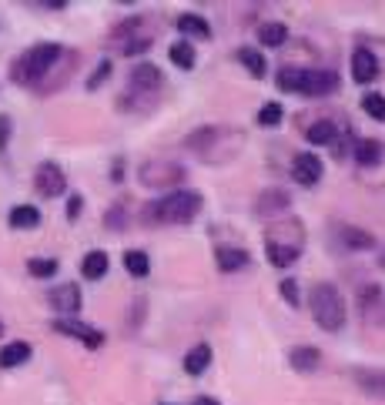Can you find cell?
Wrapping results in <instances>:
<instances>
[{
	"label": "cell",
	"mask_w": 385,
	"mask_h": 405,
	"mask_svg": "<svg viewBox=\"0 0 385 405\" xmlns=\"http://www.w3.org/2000/svg\"><path fill=\"white\" fill-rule=\"evenodd\" d=\"M184 148L205 164H228L245 148V134L231 124H205L184 138Z\"/></svg>",
	"instance_id": "6da1fadb"
},
{
	"label": "cell",
	"mask_w": 385,
	"mask_h": 405,
	"mask_svg": "<svg viewBox=\"0 0 385 405\" xmlns=\"http://www.w3.org/2000/svg\"><path fill=\"white\" fill-rule=\"evenodd\" d=\"M205 208L201 191H191V188H178V191H168L161 198H154L141 208V221L144 225H188L198 218V211Z\"/></svg>",
	"instance_id": "7a4b0ae2"
},
{
	"label": "cell",
	"mask_w": 385,
	"mask_h": 405,
	"mask_svg": "<svg viewBox=\"0 0 385 405\" xmlns=\"http://www.w3.org/2000/svg\"><path fill=\"white\" fill-rule=\"evenodd\" d=\"M305 252V225L298 218H275L265 231V258L275 268H292Z\"/></svg>",
	"instance_id": "3957f363"
},
{
	"label": "cell",
	"mask_w": 385,
	"mask_h": 405,
	"mask_svg": "<svg viewBox=\"0 0 385 405\" xmlns=\"http://www.w3.org/2000/svg\"><path fill=\"white\" fill-rule=\"evenodd\" d=\"M161 94H164V74H161V67H154L151 61H141V64H134L128 74V94L121 98V107L124 111H151L157 107L161 101Z\"/></svg>",
	"instance_id": "277c9868"
},
{
	"label": "cell",
	"mask_w": 385,
	"mask_h": 405,
	"mask_svg": "<svg viewBox=\"0 0 385 405\" xmlns=\"http://www.w3.org/2000/svg\"><path fill=\"white\" fill-rule=\"evenodd\" d=\"M64 47L60 44H34L30 51H24L14 64H10V80L21 87H41V80L51 74V67L60 61Z\"/></svg>",
	"instance_id": "5b68a950"
},
{
	"label": "cell",
	"mask_w": 385,
	"mask_h": 405,
	"mask_svg": "<svg viewBox=\"0 0 385 405\" xmlns=\"http://www.w3.org/2000/svg\"><path fill=\"white\" fill-rule=\"evenodd\" d=\"M278 87L288 94H305V98H329L338 91V74L332 67H318V71H305V67H282L278 71Z\"/></svg>",
	"instance_id": "8992f818"
},
{
	"label": "cell",
	"mask_w": 385,
	"mask_h": 405,
	"mask_svg": "<svg viewBox=\"0 0 385 405\" xmlns=\"http://www.w3.org/2000/svg\"><path fill=\"white\" fill-rule=\"evenodd\" d=\"M308 308H311V318L315 325L325 331H342L345 329V318H349V308H345V298L342 292L335 288L332 281H318L308 295Z\"/></svg>",
	"instance_id": "52a82bcc"
},
{
	"label": "cell",
	"mask_w": 385,
	"mask_h": 405,
	"mask_svg": "<svg viewBox=\"0 0 385 405\" xmlns=\"http://www.w3.org/2000/svg\"><path fill=\"white\" fill-rule=\"evenodd\" d=\"M107 44H111V47H118L124 57H138V54H144L154 44L151 17L138 14V17H128V21L114 24L111 37H107Z\"/></svg>",
	"instance_id": "ba28073f"
},
{
	"label": "cell",
	"mask_w": 385,
	"mask_h": 405,
	"mask_svg": "<svg viewBox=\"0 0 385 405\" xmlns=\"http://www.w3.org/2000/svg\"><path fill=\"white\" fill-rule=\"evenodd\" d=\"M184 177H188V171L181 168L178 161H164V157L144 161V164L138 168V181H141V188H148V191H175Z\"/></svg>",
	"instance_id": "9c48e42d"
},
{
	"label": "cell",
	"mask_w": 385,
	"mask_h": 405,
	"mask_svg": "<svg viewBox=\"0 0 385 405\" xmlns=\"http://www.w3.org/2000/svg\"><path fill=\"white\" fill-rule=\"evenodd\" d=\"M332 245H335V252H368V248H375V238H372L365 228L345 225V221H335L332 225Z\"/></svg>",
	"instance_id": "30bf717a"
},
{
	"label": "cell",
	"mask_w": 385,
	"mask_h": 405,
	"mask_svg": "<svg viewBox=\"0 0 385 405\" xmlns=\"http://www.w3.org/2000/svg\"><path fill=\"white\" fill-rule=\"evenodd\" d=\"M34 188H37L41 198H60V195L67 191V177H64V171H60L54 161H44V164L34 171Z\"/></svg>",
	"instance_id": "8fae6325"
},
{
	"label": "cell",
	"mask_w": 385,
	"mask_h": 405,
	"mask_svg": "<svg viewBox=\"0 0 385 405\" xmlns=\"http://www.w3.org/2000/svg\"><path fill=\"white\" fill-rule=\"evenodd\" d=\"M325 175V161L318 157V154H295V161H292V177H295V184H302V188H315L318 181Z\"/></svg>",
	"instance_id": "7c38bea8"
},
{
	"label": "cell",
	"mask_w": 385,
	"mask_h": 405,
	"mask_svg": "<svg viewBox=\"0 0 385 405\" xmlns=\"http://www.w3.org/2000/svg\"><path fill=\"white\" fill-rule=\"evenodd\" d=\"M47 305H51L60 318H74L77 311H80V288H77L74 281H64V285H57V288L47 292Z\"/></svg>",
	"instance_id": "4fadbf2b"
},
{
	"label": "cell",
	"mask_w": 385,
	"mask_h": 405,
	"mask_svg": "<svg viewBox=\"0 0 385 405\" xmlns=\"http://www.w3.org/2000/svg\"><path fill=\"white\" fill-rule=\"evenodd\" d=\"M57 335H67V338H77V342H84L87 349H101L104 345V335L98 329H91V325H84V322H77V318H54L51 325Z\"/></svg>",
	"instance_id": "5bb4252c"
},
{
	"label": "cell",
	"mask_w": 385,
	"mask_h": 405,
	"mask_svg": "<svg viewBox=\"0 0 385 405\" xmlns=\"http://www.w3.org/2000/svg\"><path fill=\"white\" fill-rule=\"evenodd\" d=\"M77 71V51H64L60 54V61L51 67V74L41 80V87H37V94H54V91H60L64 84H67V77Z\"/></svg>",
	"instance_id": "9a60e30c"
},
{
	"label": "cell",
	"mask_w": 385,
	"mask_h": 405,
	"mask_svg": "<svg viewBox=\"0 0 385 405\" xmlns=\"http://www.w3.org/2000/svg\"><path fill=\"white\" fill-rule=\"evenodd\" d=\"M288 204H292V195L282 191V188H268V191H261L255 201V215L258 218H265V221H275L282 211H288Z\"/></svg>",
	"instance_id": "2e32d148"
},
{
	"label": "cell",
	"mask_w": 385,
	"mask_h": 405,
	"mask_svg": "<svg viewBox=\"0 0 385 405\" xmlns=\"http://www.w3.org/2000/svg\"><path fill=\"white\" fill-rule=\"evenodd\" d=\"M379 71H382V64H379L372 47H355L352 51V80L355 84H372L379 77Z\"/></svg>",
	"instance_id": "e0dca14e"
},
{
	"label": "cell",
	"mask_w": 385,
	"mask_h": 405,
	"mask_svg": "<svg viewBox=\"0 0 385 405\" xmlns=\"http://www.w3.org/2000/svg\"><path fill=\"white\" fill-rule=\"evenodd\" d=\"M214 265H218L221 275H234V272H241V268L252 265V254L245 252V248H218L214 252Z\"/></svg>",
	"instance_id": "ac0fdd59"
},
{
	"label": "cell",
	"mask_w": 385,
	"mask_h": 405,
	"mask_svg": "<svg viewBox=\"0 0 385 405\" xmlns=\"http://www.w3.org/2000/svg\"><path fill=\"white\" fill-rule=\"evenodd\" d=\"M352 379L365 395L372 399H385V369H355Z\"/></svg>",
	"instance_id": "d6986e66"
},
{
	"label": "cell",
	"mask_w": 385,
	"mask_h": 405,
	"mask_svg": "<svg viewBox=\"0 0 385 405\" xmlns=\"http://www.w3.org/2000/svg\"><path fill=\"white\" fill-rule=\"evenodd\" d=\"M288 365H292L295 372L308 375V372H315V369L322 365V352H318L315 345H295V349L288 352Z\"/></svg>",
	"instance_id": "ffe728a7"
},
{
	"label": "cell",
	"mask_w": 385,
	"mask_h": 405,
	"mask_svg": "<svg viewBox=\"0 0 385 405\" xmlns=\"http://www.w3.org/2000/svg\"><path fill=\"white\" fill-rule=\"evenodd\" d=\"M352 154H355V164L359 168H375V164H382V141H375V138H359L355 141V148H352Z\"/></svg>",
	"instance_id": "44dd1931"
},
{
	"label": "cell",
	"mask_w": 385,
	"mask_h": 405,
	"mask_svg": "<svg viewBox=\"0 0 385 405\" xmlns=\"http://www.w3.org/2000/svg\"><path fill=\"white\" fill-rule=\"evenodd\" d=\"M305 138H308V144H315V148H335V141H338V127H335L329 118H322V121L308 124Z\"/></svg>",
	"instance_id": "7402d4cb"
},
{
	"label": "cell",
	"mask_w": 385,
	"mask_h": 405,
	"mask_svg": "<svg viewBox=\"0 0 385 405\" xmlns=\"http://www.w3.org/2000/svg\"><path fill=\"white\" fill-rule=\"evenodd\" d=\"M107 268H111V258L107 252H87L84 254V261H80V275L87 281H101L107 275Z\"/></svg>",
	"instance_id": "603a6c76"
},
{
	"label": "cell",
	"mask_w": 385,
	"mask_h": 405,
	"mask_svg": "<svg viewBox=\"0 0 385 405\" xmlns=\"http://www.w3.org/2000/svg\"><path fill=\"white\" fill-rule=\"evenodd\" d=\"M30 355H34L30 342H7L0 349V369H17V365H24Z\"/></svg>",
	"instance_id": "cb8c5ba5"
},
{
	"label": "cell",
	"mask_w": 385,
	"mask_h": 405,
	"mask_svg": "<svg viewBox=\"0 0 385 405\" xmlns=\"http://www.w3.org/2000/svg\"><path fill=\"white\" fill-rule=\"evenodd\" d=\"M178 30L184 37H195V41H208L211 37V24H208L205 17H198V14H181Z\"/></svg>",
	"instance_id": "d4e9b609"
},
{
	"label": "cell",
	"mask_w": 385,
	"mask_h": 405,
	"mask_svg": "<svg viewBox=\"0 0 385 405\" xmlns=\"http://www.w3.org/2000/svg\"><path fill=\"white\" fill-rule=\"evenodd\" d=\"M10 228H17V231H30V228H37L41 225V211L34 208V204H17L14 211H10Z\"/></svg>",
	"instance_id": "484cf974"
},
{
	"label": "cell",
	"mask_w": 385,
	"mask_h": 405,
	"mask_svg": "<svg viewBox=\"0 0 385 405\" xmlns=\"http://www.w3.org/2000/svg\"><path fill=\"white\" fill-rule=\"evenodd\" d=\"M208 365H211V345H208V342L195 345L191 352L184 355V372H188V375H201Z\"/></svg>",
	"instance_id": "4316f807"
},
{
	"label": "cell",
	"mask_w": 385,
	"mask_h": 405,
	"mask_svg": "<svg viewBox=\"0 0 385 405\" xmlns=\"http://www.w3.org/2000/svg\"><path fill=\"white\" fill-rule=\"evenodd\" d=\"M124 272L131 278H148L151 275V258L141 248H131V252H124Z\"/></svg>",
	"instance_id": "83f0119b"
},
{
	"label": "cell",
	"mask_w": 385,
	"mask_h": 405,
	"mask_svg": "<svg viewBox=\"0 0 385 405\" xmlns=\"http://www.w3.org/2000/svg\"><path fill=\"white\" fill-rule=\"evenodd\" d=\"M258 41H261L265 47H282L285 41H288V27H285V24H275V21H268V24L258 27Z\"/></svg>",
	"instance_id": "f1b7e54d"
},
{
	"label": "cell",
	"mask_w": 385,
	"mask_h": 405,
	"mask_svg": "<svg viewBox=\"0 0 385 405\" xmlns=\"http://www.w3.org/2000/svg\"><path fill=\"white\" fill-rule=\"evenodd\" d=\"M168 57L175 61V67H181V71H191V67L198 64L195 47H191L188 41H175V44H171V51H168Z\"/></svg>",
	"instance_id": "f546056e"
},
{
	"label": "cell",
	"mask_w": 385,
	"mask_h": 405,
	"mask_svg": "<svg viewBox=\"0 0 385 405\" xmlns=\"http://www.w3.org/2000/svg\"><path fill=\"white\" fill-rule=\"evenodd\" d=\"M238 61H241V67H245L252 77H265V74H268L265 57H261L258 51H252V47H241V51H238Z\"/></svg>",
	"instance_id": "4dcf8cb0"
},
{
	"label": "cell",
	"mask_w": 385,
	"mask_h": 405,
	"mask_svg": "<svg viewBox=\"0 0 385 405\" xmlns=\"http://www.w3.org/2000/svg\"><path fill=\"white\" fill-rule=\"evenodd\" d=\"M362 111H365L372 121H385V94H379V91L365 94V98H362Z\"/></svg>",
	"instance_id": "1f68e13d"
},
{
	"label": "cell",
	"mask_w": 385,
	"mask_h": 405,
	"mask_svg": "<svg viewBox=\"0 0 385 405\" xmlns=\"http://www.w3.org/2000/svg\"><path fill=\"white\" fill-rule=\"evenodd\" d=\"M282 118H285V111H282V104L278 101L261 104V111H258V124L261 127H278L282 124Z\"/></svg>",
	"instance_id": "d6a6232c"
},
{
	"label": "cell",
	"mask_w": 385,
	"mask_h": 405,
	"mask_svg": "<svg viewBox=\"0 0 385 405\" xmlns=\"http://www.w3.org/2000/svg\"><path fill=\"white\" fill-rule=\"evenodd\" d=\"M27 272L34 278H51V275H57V258H30L27 261Z\"/></svg>",
	"instance_id": "836d02e7"
},
{
	"label": "cell",
	"mask_w": 385,
	"mask_h": 405,
	"mask_svg": "<svg viewBox=\"0 0 385 405\" xmlns=\"http://www.w3.org/2000/svg\"><path fill=\"white\" fill-rule=\"evenodd\" d=\"M282 295H285V302L292 305V308H298V305H302V298H298V285H295V278H285V281H282Z\"/></svg>",
	"instance_id": "e575fe53"
},
{
	"label": "cell",
	"mask_w": 385,
	"mask_h": 405,
	"mask_svg": "<svg viewBox=\"0 0 385 405\" xmlns=\"http://www.w3.org/2000/svg\"><path fill=\"white\" fill-rule=\"evenodd\" d=\"M107 74H111V61H101V64H98V71L87 77V91H98V84H101Z\"/></svg>",
	"instance_id": "d590c367"
},
{
	"label": "cell",
	"mask_w": 385,
	"mask_h": 405,
	"mask_svg": "<svg viewBox=\"0 0 385 405\" xmlns=\"http://www.w3.org/2000/svg\"><path fill=\"white\" fill-rule=\"evenodd\" d=\"M104 221H107V228H111V231H121V228H124V208H121V204H118V208H111Z\"/></svg>",
	"instance_id": "8d00e7d4"
},
{
	"label": "cell",
	"mask_w": 385,
	"mask_h": 405,
	"mask_svg": "<svg viewBox=\"0 0 385 405\" xmlns=\"http://www.w3.org/2000/svg\"><path fill=\"white\" fill-rule=\"evenodd\" d=\"M80 208H84V198H80V195H71V201H67V218H71V221H77Z\"/></svg>",
	"instance_id": "74e56055"
},
{
	"label": "cell",
	"mask_w": 385,
	"mask_h": 405,
	"mask_svg": "<svg viewBox=\"0 0 385 405\" xmlns=\"http://www.w3.org/2000/svg\"><path fill=\"white\" fill-rule=\"evenodd\" d=\"M7 138H10V121H7V118H0V151L7 148Z\"/></svg>",
	"instance_id": "f35d334b"
},
{
	"label": "cell",
	"mask_w": 385,
	"mask_h": 405,
	"mask_svg": "<svg viewBox=\"0 0 385 405\" xmlns=\"http://www.w3.org/2000/svg\"><path fill=\"white\" fill-rule=\"evenodd\" d=\"M191 405H221V402H218V399H211V395H198Z\"/></svg>",
	"instance_id": "ab89813d"
},
{
	"label": "cell",
	"mask_w": 385,
	"mask_h": 405,
	"mask_svg": "<svg viewBox=\"0 0 385 405\" xmlns=\"http://www.w3.org/2000/svg\"><path fill=\"white\" fill-rule=\"evenodd\" d=\"M0 335H3V325H0Z\"/></svg>",
	"instance_id": "60d3db41"
},
{
	"label": "cell",
	"mask_w": 385,
	"mask_h": 405,
	"mask_svg": "<svg viewBox=\"0 0 385 405\" xmlns=\"http://www.w3.org/2000/svg\"><path fill=\"white\" fill-rule=\"evenodd\" d=\"M382 265H385V258H382Z\"/></svg>",
	"instance_id": "b9f144b4"
}]
</instances>
